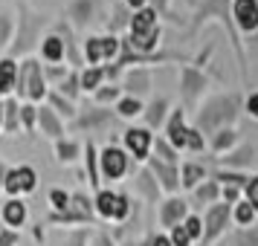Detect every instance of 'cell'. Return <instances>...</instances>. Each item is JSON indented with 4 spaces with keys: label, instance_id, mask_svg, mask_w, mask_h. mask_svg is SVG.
Instances as JSON below:
<instances>
[{
    "label": "cell",
    "instance_id": "1",
    "mask_svg": "<svg viewBox=\"0 0 258 246\" xmlns=\"http://www.w3.org/2000/svg\"><path fill=\"white\" fill-rule=\"evenodd\" d=\"M18 99L21 102H41L47 96V75L41 61L35 58H24L21 61V70H18Z\"/></svg>",
    "mask_w": 258,
    "mask_h": 246
},
{
    "label": "cell",
    "instance_id": "2",
    "mask_svg": "<svg viewBox=\"0 0 258 246\" xmlns=\"http://www.w3.org/2000/svg\"><path fill=\"white\" fill-rule=\"evenodd\" d=\"M41 26H44V15H35L29 6L21 3V9H18V35H15L12 47H9V58L26 55L29 49L35 47L38 35H41Z\"/></svg>",
    "mask_w": 258,
    "mask_h": 246
},
{
    "label": "cell",
    "instance_id": "3",
    "mask_svg": "<svg viewBox=\"0 0 258 246\" xmlns=\"http://www.w3.org/2000/svg\"><path fill=\"white\" fill-rule=\"evenodd\" d=\"M119 52V41L113 35H102V38H90L84 44V55L90 64H99V61H110Z\"/></svg>",
    "mask_w": 258,
    "mask_h": 246
},
{
    "label": "cell",
    "instance_id": "4",
    "mask_svg": "<svg viewBox=\"0 0 258 246\" xmlns=\"http://www.w3.org/2000/svg\"><path fill=\"white\" fill-rule=\"evenodd\" d=\"M99 162H102V174H105L107 180H119V177L128 171V156H125V151H119L113 145L102 151Z\"/></svg>",
    "mask_w": 258,
    "mask_h": 246
},
{
    "label": "cell",
    "instance_id": "5",
    "mask_svg": "<svg viewBox=\"0 0 258 246\" xmlns=\"http://www.w3.org/2000/svg\"><path fill=\"white\" fill-rule=\"evenodd\" d=\"M26 217H29V211H26V203L21 197L15 200H6L3 203V211H0V220L6 223L9 229H21L26 223Z\"/></svg>",
    "mask_w": 258,
    "mask_h": 246
},
{
    "label": "cell",
    "instance_id": "6",
    "mask_svg": "<svg viewBox=\"0 0 258 246\" xmlns=\"http://www.w3.org/2000/svg\"><path fill=\"white\" fill-rule=\"evenodd\" d=\"M38 128H41L44 136H49V139H55V142L64 136V125H61L58 113L52 107H38Z\"/></svg>",
    "mask_w": 258,
    "mask_h": 246
},
{
    "label": "cell",
    "instance_id": "7",
    "mask_svg": "<svg viewBox=\"0 0 258 246\" xmlns=\"http://www.w3.org/2000/svg\"><path fill=\"white\" fill-rule=\"evenodd\" d=\"M125 145H128V151L137 159H145L148 148H151V133L145 128H131V130H125Z\"/></svg>",
    "mask_w": 258,
    "mask_h": 246
},
{
    "label": "cell",
    "instance_id": "8",
    "mask_svg": "<svg viewBox=\"0 0 258 246\" xmlns=\"http://www.w3.org/2000/svg\"><path fill=\"white\" fill-rule=\"evenodd\" d=\"M41 55L47 64H61L64 55H67V41L61 35H47L41 41Z\"/></svg>",
    "mask_w": 258,
    "mask_h": 246
},
{
    "label": "cell",
    "instance_id": "9",
    "mask_svg": "<svg viewBox=\"0 0 258 246\" xmlns=\"http://www.w3.org/2000/svg\"><path fill=\"white\" fill-rule=\"evenodd\" d=\"M18 70L21 64H15V58H0V96H9L18 87Z\"/></svg>",
    "mask_w": 258,
    "mask_h": 246
},
{
    "label": "cell",
    "instance_id": "10",
    "mask_svg": "<svg viewBox=\"0 0 258 246\" xmlns=\"http://www.w3.org/2000/svg\"><path fill=\"white\" fill-rule=\"evenodd\" d=\"M235 18L244 29H255L258 26V3L255 0H235Z\"/></svg>",
    "mask_w": 258,
    "mask_h": 246
},
{
    "label": "cell",
    "instance_id": "11",
    "mask_svg": "<svg viewBox=\"0 0 258 246\" xmlns=\"http://www.w3.org/2000/svg\"><path fill=\"white\" fill-rule=\"evenodd\" d=\"M119 200H122V194H116V191H99L96 194V211L102 217H107V220H116Z\"/></svg>",
    "mask_w": 258,
    "mask_h": 246
},
{
    "label": "cell",
    "instance_id": "12",
    "mask_svg": "<svg viewBox=\"0 0 258 246\" xmlns=\"http://www.w3.org/2000/svg\"><path fill=\"white\" fill-rule=\"evenodd\" d=\"M151 29H157V12L154 9H140L131 18V35H145Z\"/></svg>",
    "mask_w": 258,
    "mask_h": 246
},
{
    "label": "cell",
    "instance_id": "13",
    "mask_svg": "<svg viewBox=\"0 0 258 246\" xmlns=\"http://www.w3.org/2000/svg\"><path fill=\"white\" fill-rule=\"evenodd\" d=\"M21 128V105H18V99H6L3 102V130L6 133H15V130Z\"/></svg>",
    "mask_w": 258,
    "mask_h": 246
},
{
    "label": "cell",
    "instance_id": "14",
    "mask_svg": "<svg viewBox=\"0 0 258 246\" xmlns=\"http://www.w3.org/2000/svg\"><path fill=\"white\" fill-rule=\"evenodd\" d=\"M110 110H90V113H84V116L76 119V128L79 130H90V128H102L110 122Z\"/></svg>",
    "mask_w": 258,
    "mask_h": 246
},
{
    "label": "cell",
    "instance_id": "15",
    "mask_svg": "<svg viewBox=\"0 0 258 246\" xmlns=\"http://www.w3.org/2000/svg\"><path fill=\"white\" fill-rule=\"evenodd\" d=\"M12 171H15V180H18V188H21V194H29V191H35V186H38L35 168H29V165H18V168H12Z\"/></svg>",
    "mask_w": 258,
    "mask_h": 246
},
{
    "label": "cell",
    "instance_id": "16",
    "mask_svg": "<svg viewBox=\"0 0 258 246\" xmlns=\"http://www.w3.org/2000/svg\"><path fill=\"white\" fill-rule=\"evenodd\" d=\"M67 15L73 18V24L76 26H84L90 21V15H93V0H73Z\"/></svg>",
    "mask_w": 258,
    "mask_h": 246
},
{
    "label": "cell",
    "instance_id": "17",
    "mask_svg": "<svg viewBox=\"0 0 258 246\" xmlns=\"http://www.w3.org/2000/svg\"><path fill=\"white\" fill-rule=\"evenodd\" d=\"M186 136H188V130L183 128V113L177 110L171 116V122H168V139H171L174 148H186Z\"/></svg>",
    "mask_w": 258,
    "mask_h": 246
},
{
    "label": "cell",
    "instance_id": "18",
    "mask_svg": "<svg viewBox=\"0 0 258 246\" xmlns=\"http://www.w3.org/2000/svg\"><path fill=\"white\" fill-rule=\"evenodd\" d=\"M15 18L9 12H0V52L3 49H9L12 47V41H15Z\"/></svg>",
    "mask_w": 258,
    "mask_h": 246
},
{
    "label": "cell",
    "instance_id": "19",
    "mask_svg": "<svg viewBox=\"0 0 258 246\" xmlns=\"http://www.w3.org/2000/svg\"><path fill=\"white\" fill-rule=\"evenodd\" d=\"M151 171L154 174H160V183H163L168 191H174L177 188V174H174V168L168 162H163V159H151Z\"/></svg>",
    "mask_w": 258,
    "mask_h": 246
},
{
    "label": "cell",
    "instance_id": "20",
    "mask_svg": "<svg viewBox=\"0 0 258 246\" xmlns=\"http://www.w3.org/2000/svg\"><path fill=\"white\" fill-rule=\"evenodd\" d=\"M160 217H163L165 226H174L180 217H186V203H183V200H168L163 206V214H160Z\"/></svg>",
    "mask_w": 258,
    "mask_h": 246
},
{
    "label": "cell",
    "instance_id": "21",
    "mask_svg": "<svg viewBox=\"0 0 258 246\" xmlns=\"http://www.w3.org/2000/svg\"><path fill=\"white\" fill-rule=\"evenodd\" d=\"M226 214H229V209H226V206H215V209L209 211V217H206V237H215V234L221 232Z\"/></svg>",
    "mask_w": 258,
    "mask_h": 246
},
{
    "label": "cell",
    "instance_id": "22",
    "mask_svg": "<svg viewBox=\"0 0 258 246\" xmlns=\"http://www.w3.org/2000/svg\"><path fill=\"white\" fill-rule=\"evenodd\" d=\"M47 102H49V107H52L55 113H61V116H67V119L76 116V107H73V102H70V99H64L58 90H55V93H49Z\"/></svg>",
    "mask_w": 258,
    "mask_h": 246
},
{
    "label": "cell",
    "instance_id": "23",
    "mask_svg": "<svg viewBox=\"0 0 258 246\" xmlns=\"http://www.w3.org/2000/svg\"><path fill=\"white\" fill-rule=\"evenodd\" d=\"M102 78H105V70H102V67H87V70L82 72V90L96 93L99 84H102Z\"/></svg>",
    "mask_w": 258,
    "mask_h": 246
},
{
    "label": "cell",
    "instance_id": "24",
    "mask_svg": "<svg viewBox=\"0 0 258 246\" xmlns=\"http://www.w3.org/2000/svg\"><path fill=\"white\" fill-rule=\"evenodd\" d=\"M148 75L145 72H140V70H134V72H128V78H125V90H131V93H148Z\"/></svg>",
    "mask_w": 258,
    "mask_h": 246
},
{
    "label": "cell",
    "instance_id": "25",
    "mask_svg": "<svg viewBox=\"0 0 258 246\" xmlns=\"http://www.w3.org/2000/svg\"><path fill=\"white\" fill-rule=\"evenodd\" d=\"M79 90H82V75H79V72H70V75L58 84V93L64 96V99H70V102L79 96Z\"/></svg>",
    "mask_w": 258,
    "mask_h": 246
},
{
    "label": "cell",
    "instance_id": "26",
    "mask_svg": "<svg viewBox=\"0 0 258 246\" xmlns=\"http://www.w3.org/2000/svg\"><path fill=\"white\" fill-rule=\"evenodd\" d=\"M79 142H70V139H58L55 142V153H58V159L61 162H73L76 156H79Z\"/></svg>",
    "mask_w": 258,
    "mask_h": 246
},
{
    "label": "cell",
    "instance_id": "27",
    "mask_svg": "<svg viewBox=\"0 0 258 246\" xmlns=\"http://www.w3.org/2000/svg\"><path fill=\"white\" fill-rule=\"evenodd\" d=\"M49 203H52V209L58 211H70V203H73V194H67V191H61V188H52L49 191Z\"/></svg>",
    "mask_w": 258,
    "mask_h": 246
},
{
    "label": "cell",
    "instance_id": "28",
    "mask_svg": "<svg viewBox=\"0 0 258 246\" xmlns=\"http://www.w3.org/2000/svg\"><path fill=\"white\" fill-rule=\"evenodd\" d=\"M21 125H24L26 130H35V125H38V107L35 105H21Z\"/></svg>",
    "mask_w": 258,
    "mask_h": 246
},
{
    "label": "cell",
    "instance_id": "29",
    "mask_svg": "<svg viewBox=\"0 0 258 246\" xmlns=\"http://www.w3.org/2000/svg\"><path fill=\"white\" fill-rule=\"evenodd\" d=\"M116 110H119V116H137V113H142V102L131 96V99H122L119 102Z\"/></svg>",
    "mask_w": 258,
    "mask_h": 246
},
{
    "label": "cell",
    "instance_id": "30",
    "mask_svg": "<svg viewBox=\"0 0 258 246\" xmlns=\"http://www.w3.org/2000/svg\"><path fill=\"white\" fill-rule=\"evenodd\" d=\"M87 171H90V186L99 188V168H96V148H93V142H87Z\"/></svg>",
    "mask_w": 258,
    "mask_h": 246
},
{
    "label": "cell",
    "instance_id": "31",
    "mask_svg": "<svg viewBox=\"0 0 258 246\" xmlns=\"http://www.w3.org/2000/svg\"><path fill=\"white\" fill-rule=\"evenodd\" d=\"M163 113H165V99H157L151 107H148V113H145V119H148V125H160L163 122Z\"/></svg>",
    "mask_w": 258,
    "mask_h": 246
},
{
    "label": "cell",
    "instance_id": "32",
    "mask_svg": "<svg viewBox=\"0 0 258 246\" xmlns=\"http://www.w3.org/2000/svg\"><path fill=\"white\" fill-rule=\"evenodd\" d=\"M44 75H47L49 81H58L61 84L70 72H67V67H61V64H47V67H44Z\"/></svg>",
    "mask_w": 258,
    "mask_h": 246
},
{
    "label": "cell",
    "instance_id": "33",
    "mask_svg": "<svg viewBox=\"0 0 258 246\" xmlns=\"http://www.w3.org/2000/svg\"><path fill=\"white\" fill-rule=\"evenodd\" d=\"M200 177H203V168H200V165H186V168H183V183H186V186H195Z\"/></svg>",
    "mask_w": 258,
    "mask_h": 246
},
{
    "label": "cell",
    "instance_id": "34",
    "mask_svg": "<svg viewBox=\"0 0 258 246\" xmlns=\"http://www.w3.org/2000/svg\"><path fill=\"white\" fill-rule=\"evenodd\" d=\"M171 243H174V246H188V243H191V234L186 232V226H174Z\"/></svg>",
    "mask_w": 258,
    "mask_h": 246
},
{
    "label": "cell",
    "instance_id": "35",
    "mask_svg": "<svg viewBox=\"0 0 258 246\" xmlns=\"http://www.w3.org/2000/svg\"><path fill=\"white\" fill-rule=\"evenodd\" d=\"M0 246H18V229L3 226V229H0Z\"/></svg>",
    "mask_w": 258,
    "mask_h": 246
},
{
    "label": "cell",
    "instance_id": "36",
    "mask_svg": "<svg viewBox=\"0 0 258 246\" xmlns=\"http://www.w3.org/2000/svg\"><path fill=\"white\" fill-rule=\"evenodd\" d=\"M116 96H119V87H102V90H96V102L105 105V102H113Z\"/></svg>",
    "mask_w": 258,
    "mask_h": 246
},
{
    "label": "cell",
    "instance_id": "37",
    "mask_svg": "<svg viewBox=\"0 0 258 246\" xmlns=\"http://www.w3.org/2000/svg\"><path fill=\"white\" fill-rule=\"evenodd\" d=\"M252 214H255V209H252L249 203H241V206L235 209V217H238V223H249V220H252Z\"/></svg>",
    "mask_w": 258,
    "mask_h": 246
},
{
    "label": "cell",
    "instance_id": "38",
    "mask_svg": "<svg viewBox=\"0 0 258 246\" xmlns=\"http://www.w3.org/2000/svg\"><path fill=\"white\" fill-rule=\"evenodd\" d=\"M186 84H188V93H198L200 87H203V78L195 70H186Z\"/></svg>",
    "mask_w": 258,
    "mask_h": 246
},
{
    "label": "cell",
    "instance_id": "39",
    "mask_svg": "<svg viewBox=\"0 0 258 246\" xmlns=\"http://www.w3.org/2000/svg\"><path fill=\"white\" fill-rule=\"evenodd\" d=\"M246 194H249V206H252V209L258 211V177L246 183Z\"/></svg>",
    "mask_w": 258,
    "mask_h": 246
},
{
    "label": "cell",
    "instance_id": "40",
    "mask_svg": "<svg viewBox=\"0 0 258 246\" xmlns=\"http://www.w3.org/2000/svg\"><path fill=\"white\" fill-rule=\"evenodd\" d=\"M157 151H160V156H163V162H174V151L168 148V142H163V139H157Z\"/></svg>",
    "mask_w": 258,
    "mask_h": 246
},
{
    "label": "cell",
    "instance_id": "41",
    "mask_svg": "<svg viewBox=\"0 0 258 246\" xmlns=\"http://www.w3.org/2000/svg\"><path fill=\"white\" fill-rule=\"evenodd\" d=\"M186 145L191 148V151H200V148H203V139H200V133H198V130H188Z\"/></svg>",
    "mask_w": 258,
    "mask_h": 246
},
{
    "label": "cell",
    "instance_id": "42",
    "mask_svg": "<svg viewBox=\"0 0 258 246\" xmlns=\"http://www.w3.org/2000/svg\"><path fill=\"white\" fill-rule=\"evenodd\" d=\"M200 229H203V223H200L198 217H188V220H186V232L191 234V237H198Z\"/></svg>",
    "mask_w": 258,
    "mask_h": 246
},
{
    "label": "cell",
    "instance_id": "43",
    "mask_svg": "<svg viewBox=\"0 0 258 246\" xmlns=\"http://www.w3.org/2000/svg\"><path fill=\"white\" fill-rule=\"evenodd\" d=\"M229 142H235V133H232V130H223L221 136H218V142H215V148L221 151V148H226Z\"/></svg>",
    "mask_w": 258,
    "mask_h": 246
},
{
    "label": "cell",
    "instance_id": "44",
    "mask_svg": "<svg viewBox=\"0 0 258 246\" xmlns=\"http://www.w3.org/2000/svg\"><path fill=\"white\" fill-rule=\"evenodd\" d=\"M215 194H218V186H215V183H209V186H203V188L198 191V197H200V200H212Z\"/></svg>",
    "mask_w": 258,
    "mask_h": 246
},
{
    "label": "cell",
    "instance_id": "45",
    "mask_svg": "<svg viewBox=\"0 0 258 246\" xmlns=\"http://www.w3.org/2000/svg\"><path fill=\"white\" fill-rule=\"evenodd\" d=\"M246 107H249V113H252V116H258V93L249 96V105H246Z\"/></svg>",
    "mask_w": 258,
    "mask_h": 246
},
{
    "label": "cell",
    "instance_id": "46",
    "mask_svg": "<svg viewBox=\"0 0 258 246\" xmlns=\"http://www.w3.org/2000/svg\"><path fill=\"white\" fill-rule=\"evenodd\" d=\"M93 246H113V243H110V237H107V234H96Z\"/></svg>",
    "mask_w": 258,
    "mask_h": 246
},
{
    "label": "cell",
    "instance_id": "47",
    "mask_svg": "<svg viewBox=\"0 0 258 246\" xmlns=\"http://www.w3.org/2000/svg\"><path fill=\"white\" fill-rule=\"evenodd\" d=\"M6 174H9V168H6V162H0V191L6 186Z\"/></svg>",
    "mask_w": 258,
    "mask_h": 246
},
{
    "label": "cell",
    "instance_id": "48",
    "mask_svg": "<svg viewBox=\"0 0 258 246\" xmlns=\"http://www.w3.org/2000/svg\"><path fill=\"white\" fill-rule=\"evenodd\" d=\"M235 197H238V186H229V188H226V200L235 203Z\"/></svg>",
    "mask_w": 258,
    "mask_h": 246
},
{
    "label": "cell",
    "instance_id": "49",
    "mask_svg": "<svg viewBox=\"0 0 258 246\" xmlns=\"http://www.w3.org/2000/svg\"><path fill=\"white\" fill-rule=\"evenodd\" d=\"M151 246H174V243H171L168 237H154V243H151Z\"/></svg>",
    "mask_w": 258,
    "mask_h": 246
},
{
    "label": "cell",
    "instance_id": "50",
    "mask_svg": "<svg viewBox=\"0 0 258 246\" xmlns=\"http://www.w3.org/2000/svg\"><path fill=\"white\" fill-rule=\"evenodd\" d=\"M128 6H134V9H142V6H145V0H128Z\"/></svg>",
    "mask_w": 258,
    "mask_h": 246
},
{
    "label": "cell",
    "instance_id": "51",
    "mask_svg": "<svg viewBox=\"0 0 258 246\" xmlns=\"http://www.w3.org/2000/svg\"><path fill=\"white\" fill-rule=\"evenodd\" d=\"M0 130H3V102H0Z\"/></svg>",
    "mask_w": 258,
    "mask_h": 246
},
{
    "label": "cell",
    "instance_id": "52",
    "mask_svg": "<svg viewBox=\"0 0 258 246\" xmlns=\"http://www.w3.org/2000/svg\"><path fill=\"white\" fill-rule=\"evenodd\" d=\"M0 229H3V226H0Z\"/></svg>",
    "mask_w": 258,
    "mask_h": 246
}]
</instances>
